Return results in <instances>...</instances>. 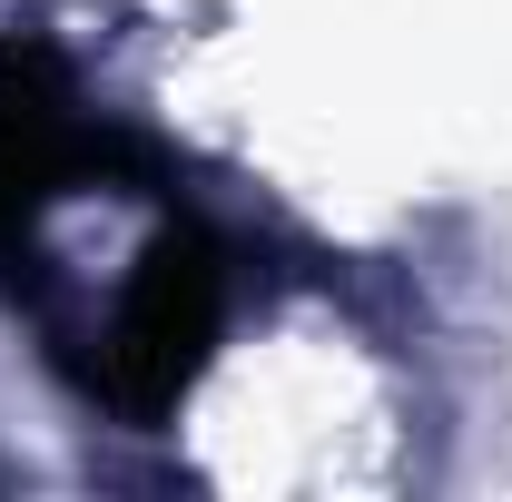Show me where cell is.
<instances>
[{"label":"cell","instance_id":"cell-1","mask_svg":"<svg viewBox=\"0 0 512 502\" xmlns=\"http://www.w3.org/2000/svg\"><path fill=\"white\" fill-rule=\"evenodd\" d=\"M217 325H227V266H217L207 237L168 227L158 247L138 256L119 315H109V365H99V394H109L119 414H138V424H148V414H168V404L207 375Z\"/></svg>","mask_w":512,"mask_h":502}]
</instances>
